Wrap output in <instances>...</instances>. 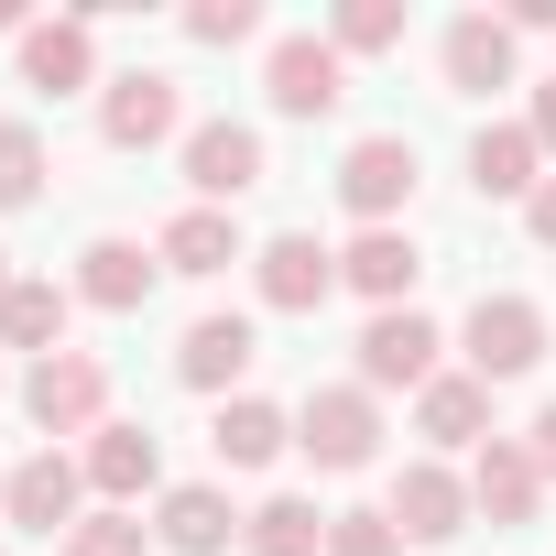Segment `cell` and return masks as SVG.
I'll return each instance as SVG.
<instances>
[{
    "mask_svg": "<svg viewBox=\"0 0 556 556\" xmlns=\"http://www.w3.org/2000/svg\"><path fill=\"white\" fill-rule=\"evenodd\" d=\"M23 415H34L45 437H99V426H110V371H99L88 350H55V361L23 371Z\"/></svg>",
    "mask_w": 556,
    "mask_h": 556,
    "instance_id": "6da1fadb",
    "label": "cell"
},
{
    "mask_svg": "<svg viewBox=\"0 0 556 556\" xmlns=\"http://www.w3.org/2000/svg\"><path fill=\"white\" fill-rule=\"evenodd\" d=\"M175 131H186V88H175L164 66H131V77L99 88V142H110V153H153V142H175Z\"/></svg>",
    "mask_w": 556,
    "mask_h": 556,
    "instance_id": "7a4b0ae2",
    "label": "cell"
},
{
    "mask_svg": "<svg viewBox=\"0 0 556 556\" xmlns=\"http://www.w3.org/2000/svg\"><path fill=\"white\" fill-rule=\"evenodd\" d=\"M295 447H306L317 469H371V458H382V404H371L361 382H328V393H306Z\"/></svg>",
    "mask_w": 556,
    "mask_h": 556,
    "instance_id": "3957f363",
    "label": "cell"
},
{
    "mask_svg": "<svg viewBox=\"0 0 556 556\" xmlns=\"http://www.w3.org/2000/svg\"><path fill=\"white\" fill-rule=\"evenodd\" d=\"M251 285H262V306H285V317H317V306L339 295V251H328L317 229H273V240L251 251Z\"/></svg>",
    "mask_w": 556,
    "mask_h": 556,
    "instance_id": "277c9868",
    "label": "cell"
},
{
    "mask_svg": "<svg viewBox=\"0 0 556 556\" xmlns=\"http://www.w3.org/2000/svg\"><path fill=\"white\" fill-rule=\"evenodd\" d=\"M458 339H469V371H480V382H523V371L545 361V306H534V295H480Z\"/></svg>",
    "mask_w": 556,
    "mask_h": 556,
    "instance_id": "5b68a950",
    "label": "cell"
},
{
    "mask_svg": "<svg viewBox=\"0 0 556 556\" xmlns=\"http://www.w3.org/2000/svg\"><path fill=\"white\" fill-rule=\"evenodd\" d=\"M339 197L361 207V229H393V207H415V142L404 131H361L339 153Z\"/></svg>",
    "mask_w": 556,
    "mask_h": 556,
    "instance_id": "8992f818",
    "label": "cell"
},
{
    "mask_svg": "<svg viewBox=\"0 0 556 556\" xmlns=\"http://www.w3.org/2000/svg\"><path fill=\"white\" fill-rule=\"evenodd\" d=\"M437 350H447V339H437V317L382 306V317L361 328V393H393V382H404V393H426V382H437Z\"/></svg>",
    "mask_w": 556,
    "mask_h": 556,
    "instance_id": "52a82bcc",
    "label": "cell"
},
{
    "mask_svg": "<svg viewBox=\"0 0 556 556\" xmlns=\"http://www.w3.org/2000/svg\"><path fill=\"white\" fill-rule=\"evenodd\" d=\"M262 88H273V110H285V121H328V110L350 99V55H339L328 34H285Z\"/></svg>",
    "mask_w": 556,
    "mask_h": 556,
    "instance_id": "ba28073f",
    "label": "cell"
},
{
    "mask_svg": "<svg viewBox=\"0 0 556 556\" xmlns=\"http://www.w3.org/2000/svg\"><path fill=\"white\" fill-rule=\"evenodd\" d=\"M186 186H197V207L251 197V186H262V131H251V121H197V131H186Z\"/></svg>",
    "mask_w": 556,
    "mask_h": 556,
    "instance_id": "9c48e42d",
    "label": "cell"
},
{
    "mask_svg": "<svg viewBox=\"0 0 556 556\" xmlns=\"http://www.w3.org/2000/svg\"><path fill=\"white\" fill-rule=\"evenodd\" d=\"M77 502H88V458L45 447V458H23V469H12V502H0V513L34 523V534H77V523H88Z\"/></svg>",
    "mask_w": 556,
    "mask_h": 556,
    "instance_id": "30bf717a",
    "label": "cell"
},
{
    "mask_svg": "<svg viewBox=\"0 0 556 556\" xmlns=\"http://www.w3.org/2000/svg\"><path fill=\"white\" fill-rule=\"evenodd\" d=\"M393 534H404V545H447V534H469V480L437 469V458H415V469L393 480Z\"/></svg>",
    "mask_w": 556,
    "mask_h": 556,
    "instance_id": "8fae6325",
    "label": "cell"
},
{
    "mask_svg": "<svg viewBox=\"0 0 556 556\" xmlns=\"http://www.w3.org/2000/svg\"><path fill=\"white\" fill-rule=\"evenodd\" d=\"M534 502H545L534 447H523V437H491L480 469H469V513H480V523H534Z\"/></svg>",
    "mask_w": 556,
    "mask_h": 556,
    "instance_id": "7c38bea8",
    "label": "cell"
},
{
    "mask_svg": "<svg viewBox=\"0 0 556 556\" xmlns=\"http://www.w3.org/2000/svg\"><path fill=\"white\" fill-rule=\"evenodd\" d=\"M153 262H164V273H197V285H207V273L251 262V240H240V218H229V207H175V218H164V240H153Z\"/></svg>",
    "mask_w": 556,
    "mask_h": 556,
    "instance_id": "4fadbf2b",
    "label": "cell"
},
{
    "mask_svg": "<svg viewBox=\"0 0 556 556\" xmlns=\"http://www.w3.org/2000/svg\"><path fill=\"white\" fill-rule=\"evenodd\" d=\"M207 447H218V469H273V458L295 447V415H285V404H262V393H229L218 426H207Z\"/></svg>",
    "mask_w": 556,
    "mask_h": 556,
    "instance_id": "5bb4252c",
    "label": "cell"
},
{
    "mask_svg": "<svg viewBox=\"0 0 556 556\" xmlns=\"http://www.w3.org/2000/svg\"><path fill=\"white\" fill-rule=\"evenodd\" d=\"M88 77H99L88 12H66V23H34V34H23V88H45V99H77Z\"/></svg>",
    "mask_w": 556,
    "mask_h": 556,
    "instance_id": "9a60e30c",
    "label": "cell"
},
{
    "mask_svg": "<svg viewBox=\"0 0 556 556\" xmlns=\"http://www.w3.org/2000/svg\"><path fill=\"white\" fill-rule=\"evenodd\" d=\"M447 88H458V99L513 88V23H502V12H458V23H447Z\"/></svg>",
    "mask_w": 556,
    "mask_h": 556,
    "instance_id": "2e32d148",
    "label": "cell"
},
{
    "mask_svg": "<svg viewBox=\"0 0 556 556\" xmlns=\"http://www.w3.org/2000/svg\"><path fill=\"white\" fill-rule=\"evenodd\" d=\"M534 164H545L534 121H480V131H469V186H480V197H534V186H545Z\"/></svg>",
    "mask_w": 556,
    "mask_h": 556,
    "instance_id": "e0dca14e",
    "label": "cell"
},
{
    "mask_svg": "<svg viewBox=\"0 0 556 556\" xmlns=\"http://www.w3.org/2000/svg\"><path fill=\"white\" fill-rule=\"evenodd\" d=\"M251 361H262L251 317H197V328H186V350H175V382H186V393H229Z\"/></svg>",
    "mask_w": 556,
    "mask_h": 556,
    "instance_id": "ac0fdd59",
    "label": "cell"
},
{
    "mask_svg": "<svg viewBox=\"0 0 556 556\" xmlns=\"http://www.w3.org/2000/svg\"><path fill=\"white\" fill-rule=\"evenodd\" d=\"M415 273H426L415 229H361V240L339 251V285H361L371 306H404V295H415Z\"/></svg>",
    "mask_w": 556,
    "mask_h": 556,
    "instance_id": "d6986e66",
    "label": "cell"
},
{
    "mask_svg": "<svg viewBox=\"0 0 556 556\" xmlns=\"http://www.w3.org/2000/svg\"><path fill=\"white\" fill-rule=\"evenodd\" d=\"M415 426H426L437 447H491V382H480V371H437V382L415 393Z\"/></svg>",
    "mask_w": 556,
    "mask_h": 556,
    "instance_id": "ffe728a7",
    "label": "cell"
},
{
    "mask_svg": "<svg viewBox=\"0 0 556 556\" xmlns=\"http://www.w3.org/2000/svg\"><path fill=\"white\" fill-rule=\"evenodd\" d=\"M153 273H164V262H153L142 240H88V251H77V295L110 306V317H131V306L153 295Z\"/></svg>",
    "mask_w": 556,
    "mask_h": 556,
    "instance_id": "44dd1931",
    "label": "cell"
},
{
    "mask_svg": "<svg viewBox=\"0 0 556 556\" xmlns=\"http://www.w3.org/2000/svg\"><path fill=\"white\" fill-rule=\"evenodd\" d=\"M153 469H164V458H153L142 426H99V437H88V491H99L110 513H131V502L153 491Z\"/></svg>",
    "mask_w": 556,
    "mask_h": 556,
    "instance_id": "7402d4cb",
    "label": "cell"
},
{
    "mask_svg": "<svg viewBox=\"0 0 556 556\" xmlns=\"http://www.w3.org/2000/svg\"><path fill=\"white\" fill-rule=\"evenodd\" d=\"M175 556H218L229 534H240V513H229V491H207V480H186V491H164V523H153Z\"/></svg>",
    "mask_w": 556,
    "mask_h": 556,
    "instance_id": "603a6c76",
    "label": "cell"
},
{
    "mask_svg": "<svg viewBox=\"0 0 556 556\" xmlns=\"http://www.w3.org/2000/svg\"><path fill=\"white\" fill-rule=\"evenodd\" d=\"M66 285H12V295H0V350H34V361H55L66 350Z\"/></svg>",
    "mask_w": 556,
    "mask_h": 556,
    "instance_id": "cb8c5ba5",
    "label": "cell"
},
{
    "mask_svg": "<svg viewBox=\"0 0 556 556\" xmlns=\"http://www.w3.org/2000/svg\"><path fill=\"white\" fill-rule=\"evenodd\" d=\"M240 534H251V556H328V513H317V502H295V491H273Z\"/></svg>",
    "mask_w": 556,
    "mask_h": 556,
    "instance_id": "d4e9b609",
    "label": "cell"
},
{
    "mask_svg": "<svg viewBox=\"0 0 556 556\" xmlns=\"http://www.w3.org/2000/svg\"><path fill=\"white\" fill-rule=\"evenodd\" d=\"M34 197H45V131L0 121V207H34Z\"/></svg>",
    "mask_w": 556,
    "mask_h": 556,
    "instance_id": "484cf974",
    "label": "cell"
},
{
    "mask_svg": "<svg viewBox=\"0 0 556 556\" xmlns=\"http://www.w3.org/2000/svg\"><path fill=\"white\" fill-rule=\"evenodd\" d=\"M328 45H339V55H382V45H404V0H339Z\"/></svg>",
    "mask_w": 556,
    "mask_h": 556,
    "instance_id": "4316f807",
    "label": "cell"
},
{
    "mask_svg": "<svg viewBox=\"0 0 556 556\" xmlns=\"http://www.w3.org/2000/svg\"><path fill=\"white\" fill-rule=\"evenodd\" d=\"M328 556H404L393 513H328Z\"/></svg>",
    "mask_w": 556,
    "mask_h": 556,
    "instance_id": "83f0119b",
    "label": "cell"
},
{
    "mask_svg": "<svg viewBox=\"0 0 556 556\" xmlns=\"http://www.w3.org/2000/svg\"><path fill=\"white\" fill-rule=\"evenodd\" d=\"M186 34H197V45H251V34H262V0H197Z\"/></svg>",
    "mask_w": 556,
    "mask_h": 556,
    "instance_id": "f1b7e54d",
    "label": "cell"
},
{
    "mask_svg": "<svg viewBox=\"0 0 556 556\" xmlns=\"http://www.w3.org/2000/svg\"><path fill=\"white\" fill-rule=\"evenodd\" d=\"M66 556H142V513H88L66 534Z\"/></svg>",
    "mask_w": 556,
    "mask_h": 556,
    "instance_id": "f546056e",
    "label": "cell"
},
{
    "mask_svg": "<svg viewBox=\"0 0 556 556\" xmlns=\"http://www.w3.org/2000/svg\"><path fill=\"white\" fill-rule=\"evenodd\" d=\"M523 229H534V240H545V251H556V175H545V186H534V197H523Z\"/></svg>",
    "mask_w": 556,
    "mask_h": 556,
    "instance_id": "4dcf8cb0",
    "label": "cell"
},
{
    "mask_svg": "<svg viewBox=\"0 0 556 556\" xmlns=\"http://www.w3.org/2000/svg\"><path fill=\"white\" fill-rule=\"evenodd\" d=\"M502 23H513V34H556V0H513Z\"/></svg>",
    "mask_w": 556,
    "mask_h": 556,
    "instance_id": "1f68e13d",
    "label": "cell"
},
{
    "mask_svg": "<svg viewBox=\"0 0 556 556\" xmlns=\"http://www.w3.org/2000/svg\"><path fill=\"white\" fill-rule=\"evenodd\" d=\"M523 447H534V469H545V480H556V404H545V415H534V437H523Z\"/></svg>",
    "mask_w": 556,
    "mask_h": 556,
    "instance_id": "d6a6232c",
    "label": "cell"
},
{
    "mask_svg": "<svg viewBox=\"0 0 556 556\" xmlns=\"http://www.w3.org/2000/svg\"><path fill=\"white\" fill-rule=\"evenodd\" d=\"M534 142H545V153H556V77H545V88H534Z\"/></svg>",
    "mask_w": 556,
    "mask_h": 556,
    "instance_id": "836d02e7",
    "label": "cell"
},
{
    "mask_svg": "<svg viewBox=\"0 0 556 556\" xmlns=\"http://www.w3.org/2000/svg\"><path fill=\"white\" fill-rule=\"evenodd\" d=\"M12 285H23V273H12V251H0V295H12Z\"/></svg>",
    "mask_w": 556,
    "mask_h": 556,
    "instance_id": "e575fe53",
    "label": "cell"
},
{
    "mask_svg": "<svg viewBox=\"0 0 556 556\" xmlns=\"http://www.w3.org/2000/svg\"><path fill=\"white\" fill-rule=\"evenodd\" d=\"M0 502H12V469H0Z\"/></svg>",
    "mask_w": 556,
    "mask_h": 556,
    "instance_id": "d590c367",
    "label": "cell"
}]
</instances>
